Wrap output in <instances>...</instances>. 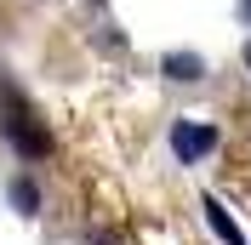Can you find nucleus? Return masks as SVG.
<instances>
[{"mask_svg":"<svg viewBox=\"0 0 251 245\" xmlns=\"http://www.w3.org/2000/svg\"><path fill=\"white\" fill-rule=\"evenodd\" d=\"M166 80H177V86L200 80V57L194 51H166Z\"/></svg>","mask_w":251,"mask_h":245,"instance_id":"nucleus-4","label":"nucleus"},{"mask_svg":"<svg viewBox=\"0 0 251 245\" xmlns=\"http://www.w3.org/2000/svg\"><path fill=\"white\" fill-rule=\"evenodd\" d=\"M6 137H12L23 154H34V160H46V154H51V137L40 131V120H34V114L17 103L12 92H6Z\"/></svg>","mask_w":251,"mask_h":245,"instance_id":"nucleus-1","label":"nucleus"},{"mask_svg":"<svg viewBox=\"0 0 251 245\" xmlns=\"http://www.w3.org/2000/svg\"><path fill=\"white\" fill-rule=\"evenodd\" d=\"M246 57H251V51H246Z\"/></svg>","mask_w":251,"mask_h":245,"instance_id":"nucleus-7","label":"nucleus"},{"mask_svg":"<svg viewBox=\"0 0 251 245\" xmlns=\"http://www.w3.org/2000/svg\"><path fill=\"white\" fill-rule=\"evenodd\" d=\"M240 12H246V17H251V0H240Z\"/></svg>","mask_w":251,"mask_h":245,"instance_id":"nucleus-6","label":"nucleus"},{"mask_svg":"<svg viewBox=\"0 0 251 245\" xmlns=\"http://www.w3.org/2000/svg\"><path fill=\"white\" fill-rule=\"evenodd\" d=\"M211 148H217V125H205V120H177L172 125V154L183 160V166L205 160Z\"/></svg>","mask_w":251,"mask_h":245,"instance_id":"nucleus-2","label":"nucleus"},{"mask_svg":"<svg viewBox=\"0 0 251 245\" xmlns=\"http://www.w3.org/2000/svg\"><path fill=\"white\" fill-rule=\"evenodd\" d=\"M12 205L23 217H34V205H40V194H34V183H12Z\"/></svg>","mask_w":251,"mask_h":245,"instance_id":"nucleus-5","label":"nucleus"},{"mask_svg":"<svg viewBox=\"0 0 251 245\" xmlns=\"http://www.w3.org/2000/svg\"><path fill=\"white\" fill-rule=\"evenodd\" d=\"M200 211H205V222H211V234H217V240H223V245H246V234H240V228H234V217L223 211L217 199H205Z\"/></svg>","mask_w":251,"mask_h":245,"instance_id":"nucleus-3","label":"nucleus"}]
</instances>
